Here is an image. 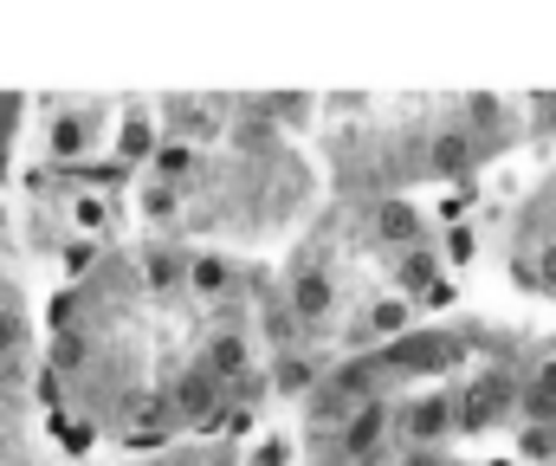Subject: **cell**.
<instances>
[{
  "label": "cell",
  "instance_id": "6da1fadb",
  "mask_svg": "<svg viewBox=\"0 0 556 466\" xmlns=\"http://www.w3.org/2000/svg\"><path fill=\"white\" fill-rule=\"evenodd\" d=\"M446 395H453V434H485V428L511 421V408H518V376H511L505 363H492L485 376H472V382H459V389H446Z\"/></svg>",
  "mask_w": 556,
  "mask_h": 466
},
{
  "label": "cell",
  "instance_id": "7a4b0ae2",
  "mask_svg": "<svg viewBox=\"0 0 556 466\" xmlns=\"http://www.w3.org/2000/svg\"><path fill=\"white\" fill-rule=\"evenodd\" d=\"M453 434V395L433 389V395H415V402H395V448L402 454H446Z\"/></svg>",
  "mask_w": 556,
  "mask_h": 466
},
{
  "label": "cell",
  "instance_id": "3957f363",
  "mask_svg": "<svg viewBox=\"0 0 556 466\" xmlns=\"http://www.w3.org/2000/svg\"><path fill=\"white\" fill-rule=\"evenodd\" d=\"M382 363H389V376L402 382V376H446V369H459L466 363V343L459 337H446V330H408V337H395V343H382Z\"/></svg>",
  "mask_w": 556,
  "mask_h": 466
},
{
  "label": "cell",
  "instance_id": "277c9868",
  "mask_svg": "<svg viewBox=\"0 0 556 466\" xmlns=\"http://www.w3.org/2000/svg\"><path fill=\"white\" fill-rule=\"evenodd\" d=\"M194 369L214 382V389H233L240 376H253V337L240 324H214L194 350Z\"/></svg>",
  "mask_w": 556,
  "mask_h": 466
},
{
  "label": "cell",
  "instance_id": "5b68a950",
  "mask_svg": "<svg viewBox=\"0 0 556 466\" xmlns=\"http://www.w3.org/2000/svg\"><path fill=\"white\" fill-rule=\"evenodd\" d=\"M278 299H285V311L298 317V330H304V337L337 324V279H330V266H298V273H291V286H285Z\"/></svg>",
  "mask_w": 556,
  "mask_h": 466
},
{
  "label": "cell",
  "instance_id": "8992f818",
  "mask_svg": "<svg viewBox=\"0 0 556 466\" xmlns=\"http://www.w3.org/2000/svg\"><path fill=\"white\" fill-rule=\"evenodd\" d=\"M479 162H485V150L466 137V124H459V117L427 130V155H420V168H427L433 181H459V175H472Z\"/></svg>",
  "mask_w": 556,
  "mask_h": 466
},
{
  "label": "cell",
  "instance_id": "52a82bcc",
  "mask_svg": "<svg viewBox=\"0 0 556 466\" xmlns=\"http://www.w3.org/2000/svg\"><path fill=\"white\" fill-rule=\"evenodd\" d=\"M181 292H194L201 305H233L240 299V260H227V253H188Z\"/></svg>",
  "mask_w": 556,
  "mask_h": 466
},
{
  "label": "cell",
  "instance_id": "ba28073f",
  "mask_svg": "<svg viewBox=\"0 0 556 466\" xmlns=\"http://www.w3.org/2000/svg\"><path fill=\"white\" fill-rule=\"evenodd\" d=\"M162 402H168V428H201V421L220 408V389H214V382L188 363V369L162 389Z\"/></svg>",
  "mask_w": 556,
  "mask_h": 466
},
{
  "label": "cell",
  "instance_id": "9c48e42d",
  "mask_svg": "<svg viewBox=\"0 0 556 466\" xmlns=\"http://www.w3.org/2000/svg\"><path fill=\"white\" fill-rule=\"evenodd\" d=\"M369 240L376 247H402V253H415V247H427V221H420L415 201H376L369 207Z\"/></svg>",
  "mask_w": 556,
  "mask_h": 466
},
{
  "label": "cell",
  "instance_id": "30bf717a",
  "mask_svg": "<svg viewBox=\"0 0 556 466\" xmlns=\"http://www.w3.org/2000/svg\"><path fill=\"white\" fill-rule=\"evenodd\" d=\"M260 376H266V395L304 402V395H311V389L324 382V363H317V356H311V350L298 343V350H278V356L266 363V369H260Z\"/></svg>",
  "mask_w": 556,
  "mask_h": 466
},
{
  "label": "cell",
  "instance_id": "8fae6325",
  "mask_svg": "<svg viewBox=\"0 0 556 466\" xmlns=\"http://www.w3.org/2000/svg\"><path fill=\"white\" fill-rule=\"evenodd\" d=\"M98 130H104V111H59L52 130H46V155L52 162H78V155H91Z\"/></svg>",
  "mask_w": 556,
  "mask_h": 466
},
{
  "label": "cell",
  "instance_id": "7c38bea8",
  "mask_svg": "<svg viewBox=\"0 0 556 466\" xmlns=\"http://www.w3.org/2000/svg\"><path fill=\"white\" fill-rule=\"evenodd\" d=\"M207 137H220V111L207 104V98H175L168 104V143H207Z\"/></svg>",
  "mask_w": 556,
  "mask_h": 466
},
{
  "label": "cell",
  "instance_id": "4fadbf2b",
  "mask_svg": "<svg viewBox=\"0 0 556 466\" xmlns=\"http://www.w3.org/2000/svg\"><path fill=\"white\" fill-rule=\"evenodd\" d=\"M459 124H466V137L479 143V150L492 155L505 137H511V111H505V98H466V111H459Z\"/></svg>",
  "mask_w": 556,
  "mask_h": 466
},
{
  "label": "cell",
  "instance_id": "5bb4252c",
  "mask_svg": "<svg viewBox=\"0 0 556 466\" xmlns=\"http://www.w3.org/2000/svg\"><path fill=\"white\" fill-rule=\"evenodd\" d=\"M91 363H98V343H91V330H85V324H78V330H59V337H52V363H46V369H52L59 382H78V376H85Z\"/></svg>",
  "mask_w": 556,
  "mask_h": 466
},
{
  "label": "cell",
  "instance_id": "9a60e30c",
  "mask_svg": "<svg viewBox=\"0 0 556 466\" xmlns=\"http://www.w3.org/2000/svg\"><path fill=\"white\" fill-rule=\"evenodd\" d=\"M194 175H201V150H188V143H155V150H149V181L188 188Z\"/></svg>",
  "mask_w": 556,
  "mask_h": 466
},
{
  "label": "cell",
  "instance_id": "2e32d148",
  "mask_svg": "<svg viewBox=\"0 0 556 466\" xmlns=\"http://www.w3.org/2000/svg\"><path fill=\"white\" fill-rule=\"evenodd\" d=\"M181 279H188V253H181V247H149V253H142V286H149V292L168 299V292H181Z\"/></svg>",
  "mask_w": 556,
  "mask_h": 466
},
{
  "label": "cell",
  "instance_id": "e0dca14e",
  "mask_svg": "<svg viewBox=\"0 0 556 466\" xmlns=\"http://www.w3.org/2000/svg\"><path fill=\"white\" fill-rule=\"evenodd\" d=\"M408 330H415V305H408V299H382V305H369V317H363L356 337H363V343H369V337H376V343H395V337H408Z\"/></svg>",
  "mask_w": 556,
  "mask_h": 466
},
{
  "label": "cell",
  "instance_id": "ac0fdd59",
  "mask_svg": "<svg viewBox=\"0 0 556 466\" xmlns=\"http://www.w3.org/2000/svg\"><path fill=\"white\" fill-rule=\"evenodd\" d=\"M260 337L273 343V356H278V350H298V343H304V330H298V317L285 311V299H266V305H260Z\"/></svg>",
  "mask_w": 556,
  "mask_h": 466
},
{
  "label": "cell",
  "instance_id": "d6986e66",
  "mask_svg": "<svg viewBox=\"0 0 556 466\" xmlns=\"http://www.w3.org/2000/svg\"><path fill=\"white\" fill-rule=\"evenodd\" d=\"M59 266H65V279H72V286H85V279L104 266V240H85V234H78V240H65V247H59Z\"/></svg>",
  "mask_w": 556,
  "mask_h": 466
},
{
  "label": "cell",
  "instance_id": "ffe728a7",
  "mask_svg": "<svg viewBox=\"0 0 556 466\" xmlns=\"http://www.w3.org/2000/svg\"><path fill=\"white\" fill-rule=\"evenodd\" d=\"M518 466H556V421H544V428H518V454H511Z\"/></svg>",
  "mask_w": 556,
  "mask_h": 466
},
{
  "label": "cell",
  "instance_id": "44dd1931",
  "mask_svg": "<svg viewBox=\"0 0 556 466\" xmlns=\"http://www.w3.org/2000/svg\"><path fill=\"white\" fill-rule=\"evenodd\" d=\"M433 260H440V253H427V247H415V253H402V260H395V279H402V292H408V305H415L420 292L433 286Z\"/></svg>",
  "mask_w": 556,
  "mask_h": 466
},
{
  "label": "cell",
  "instance_id": "7402d4cb",
  "mask_svg": "<svg viewBox=\"0 0 556 466\" xmlns=\"http://www.w3.org/2000/svg\"><path fill=\"white\" fill-rule=\"evenodd\" d=\"M117 150H124V162H149V150H155V130H149V117H142V111H130V117H124Z\"/></svg>",
  "mask_w": 556,
  "mask_h": 466
},
{
  "label": "cell",
  "instance_id": "603a6c76",
  "mask_svg": "<svg viewBox=\"0 0 556 466\" xmlns=\"http://www.w3.org/2000/svg\"><path fill=\"white\" fill-rule=\"evenodd\" d=\"M52 441H59L65 454H85V448L98 441V428H91L85 415H65V408H59V415H52Z\"/></svg>",
  "mask_w": 556,
  "mask_h": 466
},
{
  "label": "cell",
  "instance_id": "cb8c5ba5",
  "mask_svg": "<svg viewBox=\"0 0 556 466\" xmlns=\"http://www.w3.org/2000/svg\"><path fill=\"white\" fill-rule=\"evenodd\" d=\"M518 279H525L531 292L556 299V240H544V247H538V266H518Z\"/></svg>",
  "mask_w": 556,
  "mask_h": 466
},
{
  "label": "cell",
  "instance_id": "d4e9b609",
  "mask_svg": "<svg viewBox=\"0 0 556 466\" xmlns=\"http://www.w3.org/2000/svg\"><path fill=\"white\" fill-rule=\"evenodd\" d=\"M20 356H26V317L0 305V363H20Z\"/></svg>",
  "mask_w": 556,
  "mask_h": 466
},
{
  "label": "cell",
  "instance_id": "484cf974",
  "mask_svg": "<svg viewBox=\"0 0 556 466\" xmlns=\"http://www.w3.org/2000/svg\"><path fill=\"white\" fill-rule=\"evenodd\" d=\"M104 207H111L104 194H78V201H72V227H78L85 240H98V234H104Z\"/></svg>",
  "mask_w": 556,
  "mask_h": 466
},
{
  "label": "cell",
  "instance_id": "4316f807",
  "mask_svg": "<svg viewBox=\"0 0 556 466\" xmlns=\"http://www.w3.org/2000/svg\"><path fill=\"white\" fill-rule=\"evenodd\" d=\"M175 207H181V188H168V181H149V188H142V214H149V221H168Z\"/></svg>",
  "mask_w": 556,
  "mask_h": 466
},
{
  "label": "cell",
  "instance_id": "83f0119b",
  "mask_svg": "<svg viewBox=\"0 0 556 466\" xmlns=\"http://www.w3.org/2000/svg\"><path fill=\"white\" fill-rule=\"evenodd\" d=\"M291 454H298V448H291V434H266V441H260L240 466H291Z\"/></svg>",
  "mask_w": 556,
  "mask_h": 466
},
{
  "label": "cell",
  "instance_id": "f1b7e54d",
  "mask_svg": "<svg viewBox=\"0 0 556 466\" xmlns=\"http://www.w3.org/2000/svg\"><path fill=\"white\" fill-rule=\"evenodd\" d=\"M472 247H479V234H472V227H453V234H446V260H453V266H466V260H472Z\"/></svg>",
  "mask_w": 556,
  "mask_h": 466
},
{
  "label": "cell",
  "instance_id": "f546056e",
  "mask_svg": "<svg viewBox=\"0 0 556 466\" xmlns=\"http://www.w3.org/2000/svg\"><path fill=\"white\" fill-rule=\"evenodd\" d=\"M531 389H538V395H551V402H556V356H544V363L531 369Z\"/></svg>",
  "mask_w": 556,
  "mask_h": 466
},
{
  "label": "cell",
  "instance_id": "4dcf8cb0",
  "mask_svg": "<svg viewBox=\"0 0 556 466\" xmlns=\"http://www.w3.org/2000/svg\"><path fill=\"white\" fill-rule=\"evenodd\" d=\"M20 402V363H0V408Z\"/></svg>",
  "mask_w": 556,
  "mask_h": 466
},
{
  "label": "cell",
  "instance_id": "1f68e13d",
  "mask_svg": "<svg viewBox=\"0 0 556 466\" xmlns=\"http://www.w3.org/2000/svg\"><path fill=\"white\" fill-rule=\"evenodd\" d=\"M149 466H207V461H201V448H175V454H162V461H149Z\"/></svg>",
  "mask_w": 556,
  "mask_h": 466
},
{
  "label": "cell",
  "instance_id": "d6a6232c",
  "mask_svg": "<svg viewBox=\"0 0 556 466\" xmlns=\"http://www.w3.org/2000/svg\"><path fill=\"white\" fill-rule=\"evenodd\" d=\"M201 461L207 466H240V454H233V448H201Z\"/></svg>",
  "mask_w": 556,
  "mask_h": 466
},
{
  "label": "cell",
  "instance_id": "836d02e7",
  "mask_svg": "<svg viewBox=\"0 0 556 466\" xmlns=\"http://www.w3.org/2000/svg\"><path fill=\"white\" fill-rule=\"evenodd\" d=\"M402 466H459V461H446V454H402Z\"/></svg>",
  "mask_w": 556,
  "mask_h": 466
},
{
  "label": "cell",
  "instance_id": "e575fe53",
  "mask_svg": "<svg viewBox=\"0 0 556 466\" xmlns=\"http://www.w3.org/2000/svg\"><path fill=\"white\" fill-rule=\"evenodd\" d=\"M0 234H7V201H0Z\"/></svg>",
  "mask_w": 556,
  "mask_h": 466
},
{
  "label": "cell",
  "instance_id": "d590c367",
  "mask_svg": "<svg viewBox=\"0 0 556 466\" xmlns=\"http://www.w3.org/2000/svg\"><path fill=\"white\" fill-rule=\"evenodd\" d=\"M485 466H518V461H485Z\"/></svg>",
  "mask_w": 556,
  "mask_h": 466
}]
</instances>
